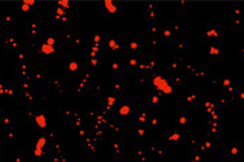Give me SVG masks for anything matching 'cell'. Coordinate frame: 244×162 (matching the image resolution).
Masks as SVG:
<instances>
[{
  "label": "cell",
  "instance_id": "obj_19",
  "mask_svg": "<svg viewBox=\"0 0 244 162\" xmlns=\"http://www.w3.org/2000/svg\"><path fill=\"white\" fill-rule=\"evenodd\" d=\"M170 81H171V87H182L185 84V77L180 74H171L170 76Z\"/></svg>",
  "mask_w": 244,
  "mask_h": 162
},
{
  "label": "cell",
  "instance_id": "obj_55",
  "mask_svg": "<svg viewBox=\"0 0 244 162\" xmlns=\"http://www.w3.org/2000/svg\"><path fill=\"white\" fill-rule=\"evenodd\" d=\"M57 6H58V7H64V8H65V10H68V7H69V4H68L67 2H58V3H57Z\"/></svg>",
  "mask_w": 244,
  "mask_h": 162
},
{
  "label": "cell",
  "instance_id": "obj_24",
  "mask_svg": "<svg viewBox=\"0 0 244 162\" xmlns=\"http://www.w3.org/2000/svg\"><path fill=\"white\" fill-rule=\"evenodd\" d=\"M145 30H146V34H148L149 36H153V35H157V32H159V27H157V24H156V23L146 22V27H145Z\"/></svg>",
  "mask_w": 244,
  "mask_h": 162
},
{
  "label": "cell",
  "instance_id": "obj_33",
  "mask_svg": "<svg viewBox=\"0 0 244 162\" xmlns=\"http://www.w3.org/2000/svg\"><path fill=\"white\" fill-rule=\"evenodd\" d=\"M81 124H83L81 117H73V119H71V128H73L75 131H77L79 128H81Z\"/></svg>",
  "mask_w": 244,
  "mask_h": 162
},
{
  "label": "cell",
  "instance_id": "obj_14",
  "mask_svg": "<svg viewBox=\"0 0 244 162\" xmlns=\"http://www.w3.org/2000/svg\"><path fill=\"white\" fill-rule=\"evenodd\" d=\"M122 127H124V124H122V122L119 119H111L107 124V128L115 134H119L122 131Z\"/></svg>",
  "mask_w": 244,
  "mask_h": 162
},
{
  "label": "cell",
  "instance_id": "obj_46",
  "mask_svg": "<svg viewBox=\"0 0 244 162\" xmlns=\"http://www.w3.org/2000/svg\"><path fill=\"white\" fill-rule=\"evenodd\" d=\"M138 62H140V60L138 58H136V57H128V64L130 65L132 68H136L137 69V66H138Z\"/></svg>",
  "mask_w": 244,
  "mask_h": 162
},
{
  "label": "cell",
  "instance_id": "obj_13",
  "mask_svg": "<svg viewBox=\"0 0 244 162\" xmlns=\"http://www.w3.org/2000/svg\"><path fill=\"white\" fill-rule=\"evenodd\" d=\"M174 47H175V55L179 57V55H185L186 54L187 49H189V45H187L185 40H178V42H175Z\"/></svg>",
  "mask_w": 244,
  "mask_h": 162
},
{
  "label": "cell",
  "instance_id": "obj_3",
  "mask_svg": "<svg viewBox=\"0 0 244 162\" xmlns=\"http://www.w3.org/2000/svg\"><path fill=\"white\" fill-rule=\"evenodd\" d=\"M201 95L202 91L198 88H193L191 91L187 93L186 97H183V101L189 105V107H195V105L201 104Z\"/></svg>",
  "mask_w": 244,
  "mask_h": 162
},
{
  "label": "cell",
  "instance_id": "obj_26",
  "mask_svg": "<svg viewBox=\"0 0 244 162\" xmlns=\"http://www.w3.org/2000/svg\"><path fill=\"white\" fill-rule=\"evenodd\" d=\"M178 126L179 128H185L187 126V113L185 109H182L180 112H179V116H178Z\"/></svg>",
  "mask_w": 244,
  "mask_h": 162
},
{
  "label": "cell",
  "instance_id": "obj_6",
  "mask_svg": "<svg viewBox=\"0 0 244 162\" xmlns=\"http://www.w3.org/2000/svg\"><path fill=\"white\" fill-rule=\"evenodd\" d=\"M163 93L161 92H159L156 91V89H152L149 93V96H148V104L150 105V107H159L160 105V103L163 101Z\"/></svg>",
  "mask_w": 244,
  "mask_h": 162
},
{
  "label": "cell",
  "instance_id": "obj_57",
  "mask_svg": "<svg viewBox=\"0 0 244 162\" xmlns=\"http://www.w3.org/2000/svg\"><path fill=\"white\" fill-rule=\"evenodd\" d=\"M161 162H163V161H161Z\"/></svg>",
  "mask_w": 244,
  "mask_h": 162
},
{
  "label": "cell",
  "instance_id": "obj_7",
  "mask_svg": "<svg viewBox=\"0 0 244 162\" xmlns=\"http://www.w3.org/2000/svg\"><path fill=\"white\" fill-rule=\"evenodd\" d=\"M107 47L114 53V54H121V53H124V50H125L122 43H119V40L117 38H113V36H110L107 39Z\"/></svg>",
  "mask_w": 244,
  "mask_h": 162
},
{
  "label": "cell",
  "instance_id": "obj_40",
  "mask_svg": "<svg viewBox=\"0 0 244 162\" xmlns=\"http://www.w3.org/2000/svg\"><path fill=\"white\" fill-rule=\"evenodd\" d=\"M113 72H114V74H119V72H121V61L119 60H113Z\"/></svg>",
  "mask_w": 244,
  "mask_h": 162
},
{
  "label": "cell",
  "instance_id": "obj_16",
  "mask_svg": "<svg viewBox=\"0 0 244 162\" xmlns=\"http://www.w3.org/2000/svg\"><path fill=\"white\" fill-rule=\"evenodd\" d=\"M60 38L63 40H65V42H69V43H73V45H77L80 42L79 35H75V34H72V32H64V34L60 35Z\"/></svg>",
  "mask_w": 244,
  "mask_h": 162
},
{
  "label": "cell",
  "instance_id": "obj_8",
  "mask_svg": "<svg viewBox=\"0 0 244 162\" xmlns=\"http://www.w3.org/2000/svg\"><path fill=\"white\" fill-rule=\"evenodd\" d=\"M182 65H183V58H180V57H178V55H174L172 58L170 60L168 65H167V70H170L171 73H175L182 68Z\"/></svg>",
  "mask_w": 244,
  "mask_h": 162
},
{
  "label": "cell",
  "instance_id": "obj_1",
  "mask_svg": "<svg viewBox=\"0 0 244 162\" xmlns=\"http://www.w3.org/2000/svg\"><path fill=\"white\" fill-rule=\"evenodd\" d=\"M201 38L203 42H205V40L218 39L220 38V27L217 24H206L201 32Z\"/></svg>",
  "mask_w": 244,
  "mask_h": 162
},
{
  "label": "cell",
  "instance_id": "obj_29",
  "mask_svg": "<svg viewBox=\"0 0 244 162\" xmlns=\"http://www.w3.org/2000/svg\"><path fill=\"white\" fill-rule=\"evenodd\" d=\"M89 61H91V65L94 68H98L100 65V54L99 53L89 51Z\"/></svg>",
  "mask_w": 244,
  "mask_h": 162
},
{
  "label": "cell",
  "instance_id": "obj_31",
  "mask_svg": "<svg viewBox=\"0 0 244 162\" xmlns=\"http://www.w3.org/2000/svg\"><path fill=\"white\" fill-rule=\"evenodd\" d=\"M24 95H26V101H27V104H30V105L35 104V101H37L35 97H37V96H35L34 89H28V91L24 92Z\"/></svg>",
  "mask_w": 244,
  "mask_h": 162
},
{
  "label": "cell",
  "instance_id": "obj_17",
  "mask_svg": "<svg viewBox=\"0 0 244 162\" xmlns=\"http://www.w3.org/2000/svg\"><path fill=\"white\" fill-rule=\"evenodd\" d=\"M145 15L148 22L155 23V4L153 3H146L145 4Z\"/></svg>",
  "mask_w": 244,
  "mask_h": 162
},
{
  "label": "cell",
  "instance_id": "obj_37",
  "mask_svg": "<svg viewBox=\"0 0 244 162\" xmlns=\"http://www.w3.org/2000/svg\"><path fill=\"white\" fill-rule=\"evenodd\" d=\"M58 39H60V35H57V34L50 35L46 38V40H45V45H48V46H54Z\"/></svg>",
  "mask_w": 244,
  "mask_h": 162
},
{
  "label": "cell",
  "instance_id": "obj_51",
  "mask_svg": "<svg viewBox=\"0 0 244 162\" xmlns=\"http://www.w3.org/2000/svg\"><path fill=\"white\" fill-rule=\"evenodd\" d=\"M159 42H160V39L157 38V35H153V36H149L148 38V43L150 46H157Z\"/></svg>",
  "mask_w": 244,
  "mask_h": 162
},
{
  "label": "cell",
  "instance_id": "obj_2",
  "mask_svg": "<svg viewBox=\"0 0 244 162\" xmlns=\"http://www.w3.org/2000/svg\"><path fill=\"white\" fill-rule=\"evenodd\" d=\"M150 83H152V85L155 87L156 91L165 93V95H170V93H172V91H174V88L171 87L164 79H161V77H159V76H153Z\"/></svg>",
  "mask_w": 244,
  "mask_h": 162
},
{
  "label": "cell",
  "instance_id": "obj_56",
  "mask_svg": "<svg viewBox=\"0 0 244 162\" xmlns=\"http://www.w3.org/2000/svg\"><path fill=\"white\" fill-rule=\"evenodd\" d=\"M4 87H6V85H4L3 81L0 80V95H2V96H3V89H4Z\"/></svg>",
  "mask_w": 244,
  "mask_h": 162
},
{
  "label": "cell",
  "instance_id": "obj_12",
  "mask_svg": "<svg viewBox=\"0 0 244 162\" xmlns=\"http://www.w3.org/2000/svg\"><path fill=\"white\" fill-rule=\"evenodd\" d=\"M133 104L130 103V101H124V103H121L119 105V116H129L130 113L133 112Z\"/></svg>",
  "mask_w": 244,
  "mask_h": 162
},
{
  "label": "cell",
  "instance_id": "obj_36",
  "mask_svg": "<svg viewBox=\"0 0 244 162\" xmlns=\"http://www.w3.org/2000/svg\"><path fill=\"white\" fill-rule=\"evenodd\" d=\"M39 51L43 53V54H53L56 50H54V46H48V45H45V43H41Z\"/></svg>",
  "mask_w": 244,
  "mask_h": 162
},
{
  "label": "cell",
  "instance_id": "obj_4",
  "mask_svg": "<svg viewBox=\"0 0 244 162\" xmlns=\"http://www.w3.org/2000/svg\"><path fill=\"white\" fill-rule=\"evenodd\" d=\"M178 30H179L178 24L168 23V24H164V26H161V28L159 30V34H160L164 39H171L175 34H176Z\"/></svg>",
  "mask_w": 244,
  "mask_h": 162
},
{
  "label": "cell",
  "instance_id": "obj_45",
  "mask_svg": "<svg viewBox=\"0 0 244 162\" xmlns=\"http://www.w3.org/2000/svg\"><path fill=\"white\" fill-rule=\"evenodd\" d=\"M88 92H91V93H94V95H96V96L103 95V89H102L100 87H89Z\"/></svg>",
  "mask_w": 244,
  "mask_h": 162
},
{
  "label": "cell",
  "instance_id": "obj_49",
  "mask_svg": "<svg viewBox=\"0 0 244 162\" xmlns=\"http://www.w3.org/2000/svg\"><path fill=\"white\" fill-rule=\"evenodd\" d=\"M15 19H16V16H15V14H12V12H6V14H4V22L11 23V22H14Z\"/></svg>",
  "mask_w": 244,
  "mask_h": 162
},
{
  "label": "cell",
  "instance_id": "obj_18",
  "mask_svg": "<svg viewBox=\"0 0 244 162\" xmlns=\"http://www.w3.org/2000/svg\"><path fill=\"white\" fill-rule=\"evenodd\" d=\"M167 139L171 142H180L185 138V132H182V130L179 131H172V132H167Z\"/></svg>",
  "mask_w": 244,
  "mask_h": 162
},
{
  "label": "cell",
  "instance_id": "obj_27",
  "mask_svg": "<svg viewBox=\"0 0 244 162\" xmlns=\"http://www.w3.org/2000/svg\"><path fill=\"white\" fill-rule=\"evenodd\" d=\"M34 120H35V123L38 124V127H41V128L46 127V120H45V115L42 112H35Z\"/></svg>",
  "mask_w": 244,
  "mask_h": 162
},
{
  "label": "cell",
  "instance_id": "obj_15",
  "mask_svg": "<svg viewBox=\"0 0 244 162\" xmlns=\"http://www.w3.org/2000/svg\"><path fill=\"white\" fill-rule=\"evenodd\" d=\"M92 77H94L92 70H89V69H83L80 73V83H83L89 87V84H91V81H92Z\"/></svg>",
  "mask_w": 244,
  "mask_h": 162
},
{
  "label": "cell",
  "instance_id": "obj_10",
  "mask_svg": "<svg viewBox=\"0 0 244 162\" xmlns=\"http://www.w3.org/2000/svg\"><path fill=\"white\" fill-rule=\"evenodd\" d=\"M146 122H148V113H146L145 109H137L136 113H134V123L136 124H141L145 126Z\"/></svg>",
  "mask_w": 244,
  "mask_h": 162
},
{
  "label": "cell",
  "instance_id": "obj_47",
  "mask_svg": "<svg viewBox=\"0 0 244 162\" xmlns=\"http://www.w3.org/2000/svg\"><path fill=\"white\" fill-rule=\"evenodd\" d=\"M241 19L243 18H233V22H232V27L235 30H240L241 28Z\"/></svg>",
  "mask_w": 244,
  "mask_h": 162
},
{
  "label": "cell",
  "instance_id": "obj_41",
  "mask_svg": "<svg viewBox=\"0 0 244 162\" xmlns=\"http://www.w3.org/2000/svg\"><path fill=\"white\" fill-rule=\"evenodd\" d=\"M146 124H148V127L150 128V130H153V128H156V127H159L161 123L159 122L157 119H155V117H150V119H148V122H146Z\"/></svg>",
  "mask_w": 244,
  "mask_h": 162
},
{
  "label": "cell",
  "instance_id": "obj_44",
  "mask_svg": "<svg viewBox=\"0 0 244 162\" xmlns=\"http://www.w3.org/2000/svg\"><path fill=\"white\" fill-rule=\"evenodd\" d=\"M26 160H27V154L23 153V151H20V153H18L14 157V161H12V162H24Z\"/></svg>",
  "mask_w": 244,
  "mask_h": 162
},
{
  "label": "cell",
  "instance_id": "obj_48",
  "mask_svg": "<svg viewBox=\"0 0 244 162\" xmlns=\"http://www.w3.org/2000/svg\"><path fill=\"white\" fill-rule=\"evenodd\" d=\"M155 154H156L157 158H160V160H164V158L167 157V151H165L164 149H161L160 146H159V149L155 151Z\"/></svg>",
  "mask_w": 244,
  "mask_h": 162
},
{
  "label": "cell",
  "instance_id": "obj_22",
  "mask_svg": "<svg viewBox=\"0 0 244 162\" xmlns=\"http://www.w3.org/2000/svg\"><path fill=\"white\" fill-rule=\"evenodd\" d=\"M134 135L137 139H145L146 138V127L141 124H136V130H134Z\"/></svg>",
  "mask_w": 244,
  "mask_h": 162
},
{
  "label": "cell",
  "instance_id": "obj_20",
  "mask_svg": "<svg viewBox=\"0 0 244 162\" xmlns=\"http://www.w3.org/2000/svg\"><path fill=\"white\" fill-rule=\"evenodd\" d=\"M104 7H106V10H107L109 14H111V15H117V14H119V4L118 3H111V2H104Z\"/></svg>",
  "mask_w": 244,
  "mask_h": 162
},
{
  "label": "cell",
  "instance_id": "obj_34",
  "mask_svg": "<svg viewBox=\"0 0 244 162\" xmlns=\"http://www.w3.org/2000/svg\"><path fill=\"white\" fill-rule=\"evenodd\" d=\"M33 6H35L34 2H31V0H26V2H23L22 4H20L19 10L22 12H28V11H30V7H33Z\"/></svg>",
  "mask_w": 244,
  "mask_h": 162
},
{
  "label": "cell",
  "instance_id": "obj_42",
  "mask_svg": "<svg viewBox=\"0 0 244 162\" xmlns=\"http://www.w3.org/2000/svg\"><path fill=\"white\" fill-rule=\"evenodd\" d=\"M159 149V145L156 143V142H153V141H149V142H146V150L150 153H155L156 150Z\"/></svg>",
  "mask_w": 244,
  "mask_h": 162
},
{
  "label": "cell",
  "instance_id": "obj_35",
  "mask_svg": "<svg viewBox=\"0 0 244 162\" xmlns=\"http://www.w3.org/2000/svg\"><path fill=\"white\" fill-rule=\"evenodd\" d=\"M228 154H229V157H232V158L235 160L236 157L240 155V146H239V145H233V146H232V147L229 149Z\"/></svg>",
  "mask_w": 244,
  "mask_h": 162
},
{
  "label": "cell",
  "instance_id": "obj_54",
  "mask_svg": "<svg viewBox=\"0 0 244 162\" xmlns=\"http://www.w3.org/2000/svg\"><path fill=\"white\" fill-rule=\"evenodd\" d=\"M11 123H12V120L8 119V117H3V119H2V124L4 126V127H8Z\"/></svg>",
  "mask_w": 244,
  "mask_h": 162
},
{
  "label": "cell",
  "instance_id": "obj_9",
  "mask_svg": "<svg viewBox=\"0 0 244 162\" xmlns=\"http://www.w3.org/2000/svg\"><path fill=\"white\" fill-rule=\"evenodd\" d=\"M38 31H39V27L35 22H28L26 24V34L30 39H35L38 36Z\"/></svg>",
  "mask_w": 244,
  "mask_h": 162
},
{
  "label": "cell",
  "instance_id": "obj_53",
  "mask_svg": "<svg viewBox=\"0 0 244 162\" xmlns=\"http://www.w3.org/2000/svg\"><path fill=\"white\" fill-rule=\"evenodd\" d=\"M207 51H209V54H211V55H217V54H220V49L216 47V46H210L209 49H207Z\"/></svg>",
  "mask_w": 244,
  "mask_h": 162
},
{
  "label": "cell",
  "instance_id": "obj_39",
  "mask_svg": "<svg viewBox=\"0 0 244 162\" xmlns=\"http://www.w3.org/2000/svg\"><path fill=\"white\" fill-rule=\"evenodd\" d=\"M60 113H61V115H63L64 117H67V119H72V117H73V113H75V109L65 108V109H61Z\"/></svg>",
  "mask_w": 244,
  "mask_h": 162
},
{
  "label": "cell",
  "instance_id": "obj_21",
  "mask_svg": "<svg viewBox=\"0 0 244 162\" xmlns=\"http://www.w3.org/2000/svg\"><path fill=\"white\" fill-rule=\"evenodd\" d=\"M111 147H113V155L115 158H118L122 154V142H121V139H114Z\"/></svg>",
  "mask_w": 244,
  "mask_h": 162
},
{
  "label": "cell",
  "instance_id": "obj_25",
  "mask_svg": "<svg viewBox=\"0 0 244 162\" xmlns=\"http://www.w3.org/2000/svg\"><path fill=\"white\" fill-rule=\"evenodd\" d=\"M68 70L71 73H76L79 70V58L77 57H72L68 62Z\"/></svg>",
  "mask_w": 244,
  "mask_h": 162
},
{
  "label": "cell",
  "instance_id": "obj_23",
  "mask_svg": "<svg viewBox=\"0 0 244 162\" xmlns=\"http://www.w3.org/2000/svg\"><path fill=\"white\" fill-rule=\"evenodd\" d=\"M150 83V80H149V76L148 74H138L136 77V84L138 85V87H146V85H149Z\"/></svg>",
  "mask_w": 244,
  "mask_h": 162
},
{
  "label": "cell",
  "instance_id": "obj_5",
  "mask_svg": "<svg viewBox=\"0 0 244 162\" xmlns=\"http://www.w3.org/2000/svg\"><path fill=\"white\" fill-rule=\"evenodd\" d=\"M126 47L129 49V51L132 53L134 55H140L142 53V42L140 39H136V38H130L128 39V42H126Z\"/></svg>",
  "mask_w": 244,
  "mask_h": 162
},
{
  "label": "cell",
  "instance_id": "obj_32",
  "mask_svg": "<svg viewBox=\"0 0 244 162\" xmlns=\"http://www.w3.org/2000/svg\"><path fill=\"white\" fill-rule=\"evenodd\" d=\"M33 79L35 81H38V83H45L48 79V74L45 73L43 70H35L34 72V76H33Z\"/></svg>",
  "mask_w": 244,
  "mask_h": 162
},
{
  "label": "cell",
  "instance_id": "obj_50",
  "mask_svg": "<svg viewBox=\"0 0 244 162\" xmlns=\"http://www.w3.org/2000/svg\"><path fill=\"white\" fill-rule=\"evenodd\" d=\"M14 136H15V131L12 128H7V131H6V134H4V138L6 139H8V141H12L14 139Z\"/></svg>",
  "mask_w": 244,
  "mask_h": 162
},
{
  "label": "cell",
  "instance_id": "obj_43",
  "mask_svg": "<svg viewBox=\"0 0 244 162\" xmlns=\"http://www.w3.org/2000/svg\"><path fill=\"white\" fill-rule=\"evenodd\" d=\"M91 40H92V45H98V46H100L102 42H103V36L100 34H94L91 36Z\"/></svg>",
  "mask_w": 244,
  "mask_h": 162
},
{
  "label": "cell",
  "instance_id": "obj_38",
  "mask_svg": "<svg viewBox=\"0 0 244 162\" xmlns=\"http://www.w3.org/2000/svg\"><path fill=\"white\" fill-rule=\"evenodd\" d=\"M134 158H136V162H146V154L141 150L134 153Z\"/></svg>",
  "mask_w": 244,
  "mask_h": 162
},
{
  "label": "cell",
  "instance_id": "obj_28",
  "mask_svg": "<svg viewBox=\"0 0 244 162\" xmlns=\"http://www.w3.org/2000/svg\"><path fill=\"white\" fill-rule=\"evenodd\" d=\"M111 85H113L114 92H115V93H119L121 89H122V77H119V76H114Z\"/></svg>",
  "mask_w": 244,
  "mask_h": 162
},
{
  "label": "cell",
  "instance_id": "obj_11",
  "mask_svg": "<svg viewBox=\"0 0 244 162\" xmlns=\"http://www.w3.org/2000/svg\"><path fill=\"white\" fill-rule=\"evenodd\" d=\"M4 45L8 50H18V42H16V38L12 34H6L4 36Z\"/></svg>",
  "mask_w": 244,
  "mask_h": 162
},
{
  "label": "cell",
  "instance_id": "obj_30",
  "mask_svg": "<svg viewBox=\"0 0 244 162\" xmlns=\"http://www.w3.org/2000/svg\"><path fill=\"white\" fill-rule=\"evenodd\" d=\"M211 145H213V141H211V139L203 141L202 143H199V146H198V153H205V151H207L209 149H211Z\"/></svg>",
  "mask_w": 244,
  "mask_h": 162
},
{
  "label": "cell",
  "instance_id": "obj_52",
  "mask_svg": "<svg viewBox=\"0 0 244 162\" xmlns=\"http://www.w3.org/2000/svg\"><path fill=\"white\" fill-rule=\"evenodd\" d=\"M3 96L14 97V89H12L11 87H4V89H3Z\"/></svg>",
  "mask_w": 244,
  "mask_h": 162
}]
</instances>
